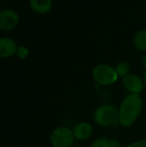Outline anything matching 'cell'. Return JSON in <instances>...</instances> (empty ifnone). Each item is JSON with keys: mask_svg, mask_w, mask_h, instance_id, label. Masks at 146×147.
I'll use <instances>...</instances> for the list:
<instances>
[{"mask_svg": "<svg viewBox=\"0 0 146 147\" xmlns=\"http://www.w3.org/2000/svg\"><path fill=\"white\" fill-rule=\"evenodd\" d=\"M75 140L73 131L67 127H59L50 135V142L53 147H70Z\"/></svg>", "mask_w": 146, "mask_h": 147, "instance_id": "cell-4", "label": "cell"}, {"mask_svg": "<svg viewBox=\"0 0 146 147\" xmlns=\"http://www.w3.org/2000/svg\"><path fill=\"white\" fill-rule=\"evenodd\" d=\"M143 108V100L139 94L130 93L121 102L119 108L120 124L124 127H131L139 118Z\"/></svg>", "mask_w": 146, "mask_h": 147, "instance_id": "cell-1", "label": "cell"}, {"mask_svg": "<svg viewBox=\"0 0 146 147\" xmlns=\"http://www.w3.org/2000/svg\"><path fill=\"white\" fill-rule=\"evenodd\" d=\"M114 68H115L116 72H117V74H118L119 77L124 78L125 76L128 75L129 72H130V65L126 61H120V62H119Z\"/></svg>", "mask_w": 146, "mask_h": 147, "instance_id": "cell-11", "label": "cell"}, {"mask_svg": "<svg viewBox=\"0 0 146 147\" xmlns=\"http://www.w3.org/2000/svg\"><path fill=\"white\" fill-rule=\"evenodd\" d=\"M72 131L75 139L78 140H86L91 136L93 129L89 123L83 121L77 124Z\"/></svg>", "mask_w": 146, "mask_h": 147, "instance_id": "cell-8", "label": "cell"}, {"mask_svg": "<svg viewBox=\"0 0 146 147\" xmlns=\"http://www.w3.org/2000/svg\"><path fill=\"white\" fill-rule=\"evenodd\" d=\"M93 79L99 84L109 86L118 80V74L114 67L107 64H99L92 71Z\"/></svg>", "mask_w": 146, "mask_h": 147, "instance_id": "cell-3", "label": "cell"}, {"mask_svg": "<svg viewBox=\"0 0 146 147\" xmlns=\"http://www.w3.org/2000/svg\"><path fill=\"white\" fill-rule=\"evenodd\" d=\"M95 122L101 127H114L120 124L119 109L112 104L99 106L94 113Z\"/></svg>", "mask_w": 146, "mask_h": 147, "instance_id": "cell-2", "label": "cell"}, {"mask_svg": "<svg viewBox=\"0 0 146 147\" xmlns=\"http://www.w3.org/2000/svg\"><path fill=\"white\" fill-rule=\"evenodd\" d=\"M109 147H121V145L119 140L115 139L109 140Z\"/></svg>", "mask_w": 146, "mask_h": 147, "instance_id": "cell-15", "label": "cell"}, {"mask_svg": "<svg viewBox=\"0 0 146 147\" xmlns=\"http://www.w3.org/2000/svg\"><path fill=\"white\" fill-rule=\"evenodd\" d=\"M17 47L15 42L8 37L0 39V58H8L16 53Z\"/></svg>", "mask_w": 146, "mask_h": 147, "instance_id": "cell-7", "label": "cell"}, {"mask_svg": "<svg viewBox=\"0 0 146 147\" xmlns=\"http://www.w3.org/2000/svg\"><path fill=\"white\" fill-rule=\"evenodd\" d=\"M126 147H146V139L127 145Z\"/></svg>", "mask_w": 146, "mask_h": 147, "instance_id": "cell-14", "label": "cell"}, {"mask_svg": "<svg viewBox=\"0 0 146 147\" xmlns=\"http://www.w3.org/2000/svg\"><path fill=\"white\" fill-rule=\"evenodd\" d=\"M133 43L135 47L141 52H146V29L139 30L134 36Z\"/></svg>", "mask_w": 146, "mask_h": 147, "instance_id": "cell-10", "label": "cell"}, {"mask_svg": "<svg viewBox=\"0 0 146 147\" xmlns=\"http://www.w3.org/2000/svg\"><path fill=\"white\" fill-rule=\"evenodd\" d=\"M19 22L18 14L12 9H3L0 11V29L11 30Z\"/></svg>", "mask_w": 146, "mask_h": 147, "instance_id": "cell-6", "label": "cell"}, {"mask_svg": "<svg viewBox=\"0 0 146 147\" xmlns=\"http://www.w3.org/2000/svg\"><path fill=\"white\" fill-rule=\"evenodd\" d=\"M90 147H109V140L106 138H101L96 140Z\"/></svg>", "mask_w": 146, "mask_h": 147, "instance_id": "cell-12", "label": "cell"}, {"mask_svg": "<svg viewBox=\"0 0 146 147\" xmlns=\"http://www.w3.org/2000/svg\"><path fill=\"white\" fill-rule=\"evenodd\" d=\"M143 82H144V85H145V88L146 89V70L144 72V75H143Z\"/></svg>", "mask_w": 146, "mask_h": 147, "instance_id": "cell-16", "label": "cell"}, {"mask_svg": "<svg viewBox=\"0 0 146 147\" xmlns=\"http://www.w3.org/2000/svg\"><path fill=\"white\" fill-rule=\"evenodd\" d=\"M122 84L132 94H139L145 88L143 79L133 73H129L122 78Z\"/></svg>", "mask_w": 146, "mask_h": 147, "instance_id": "cell-5", "label": "cell"}, {"mask_svg": "<svg viewBox=\"0 0 146 147\" xmlns=\"http://www.w3.org/2000/svg\"><path fill=\"white\" fill-rule=\"evenodd\" d=\"M29 5L31 9L40 14H46L52 9V0H29Z\"/></svg>", "mask_w": 146, "mask_h": 147, "instance_id": "cell-9", "label": "cell"}, {"mask_svg": "<svg viewBox=\"0 0 146 147\" xmlns=\"http://www.w3.org/2000/svg\"><path fill=\"white\" fill-rule=\"evenodd\" d=\"M78 147H83V146H78Z\"/></svg>", "mask_w": 146, "mask_h": 147, "instance_id": "cell-18", "label": "cell"}, {"mask_svg": "<svg viewBox=\"0 0 146 147\" xmlns=\"http://www.w3.org/2000/svg\"><path fill=\"white\" fill-rule=\"evenodd\" d=\"M142 64H143V66L145 67V69L146 70V55H145L143 57V59H142Z\"/></svg>", "mask_w": 146, "mask_h": 147, "instance_id": "cell-17", "label": "cell"}, {"mask_svg": "<svg viewBox=\"0 0 146 147\" xmlns=\"http://www.w3.org/2000/svg\"><path fill=\"white\" fill-rule=\"evenodd\" d=\"M16 55L19 59H23L25 58L28 57V50L27 49V47H23V46H20L17 47V50H16Z\"/></svg>", "mask_w": 146, "mask_h": 147, "instance_id": "cell-13", "label": "cell"}]
</instances>
